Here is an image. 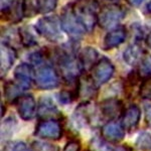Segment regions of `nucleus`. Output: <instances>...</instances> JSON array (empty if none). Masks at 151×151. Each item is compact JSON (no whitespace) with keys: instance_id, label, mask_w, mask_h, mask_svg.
Returning <instances> with one entry per match:
<instances>
[{"instance_id":"nucleus-1","label":"nucleus","mask_w":151,"mask_h":151,"mask_svg":"<svg viewBox=\"0 0 151 151\" xmlns=\"http://www.w3.org/2000/svg\"><path fill=\"white\" fill-rule=\"evenodd\" d=\"M63 81L67 84H76L84 73L80 58L76 55L73 48L60 47L52 53Z\"/></svg>"},{"instance_id":"nucleus-2","label":"nucleus","mask_w":151,"mask_h":151,"mask_svg":"<svg viewBox=\"0 0 151 151\" xmlns=\"http://www.w3.org/2000/svg\"><path fill=\"white\" fill-rule=\"evenodd\" d=\"M76 16L86 31L90 32L98 24V5L94 0H76L72 3Z\"/></svg>"},{"instance_id":"nucleus-3","label":"nucleus","mask_w":151,"mask_h":151,"mask_svg":"<svg viewBox=\"0 0 151 151\" xmlns=\"http://www.w3.org/2000/svg\"><path fill=\"white\" fill-rule=\"evenodd\" d=\"M35 28L41 37L50 42H58L64 38L60 19L58 16H43L36 21Z\"/></svg>"},{"instance_id":"nucleus-4","label":"nucleus","mask_w":151,"mask_h":151,"mask_svg":"<svg viewBox=\"0 0 151 151\" xmlns=\"http://www.w3.org/2000/svg\"><path fill=\"white\" fill-rule=\"evenodd\" d=\"M60 19L63 30L74 40H80L86 33V29L79 21L73 10L72 3L68 4L63 8Z\"/></svg>"},{"instance_id":"nucleus-5","label":"nucleus","mask_w":151,"mask_h":151,"mask_svg":"<svg viewBox=\"0 0 151 151\" xmlns=\"http://www.w3.org/2000/svg\"><path fill=\"white\" fill-rule=\"evenodd\" d=\"M126 11L121 5L110 4L104 6L98 13V24L103 29L116 27L125 17Z\"/></svg>"},{"instance_id":"nucleus-6","label":"nucleus","mask_w":151,"mask_h":151,"mask_svg":"<svg viewBox=\"0 0 151 151\" xmlns=\"http://www.w3.org/2000/svg\"><path fill=\"white\" fill-rule=\"evenodd\" d=\"M33 134L40 139L58 141L63 137L64 129L60 119H45L36 124Z\"/></svg>"},{"instance_id":"nucleus-7","label":"nucleus","mask_w":151,"mask_h":151,"mask_svg":"<svg viewBox=\"0 0 151 151\" xmlns=\"http://www.w3.org/2000/svg\"><path fill=\"white\" fill-rule=\"evenodd\" d=\"M60 76L52 65H41L35 73V82L40 90H52L60 86Z\"/></svg>"},{"instance_id":"nucleus-8","label":"nucleus","mask_w":151,"mask_h":151,"mask_svg":"<svg viewBox=\"0 0 151 151\" xmlns=\"http://www.w3.org/2000/svg\"><path fill=\"white\" fill-rule=\"evenodd\" d=\"M115 73V67L109 58H102L91 69L92 80L98 87L103 86L112 79Z\"/></svg>"},{"instance_id":"nucleus-9","label":"nucleus","mask_w":151,"mask_h":151,"mask_svg":"<svg viewBox=\"0 0 151 151\" xmlns=\"http://www.w3.org/2000/svg\"><path fill=\"white\" fill-rule=\"evenodd\" d=\"M19 117L23 121L32 120L37 114V106L35 97L31 94H23L15 103Z\"/></svg>"},{"instance_id":"nucleus-10","label":"nucleus","mask_w":151,"mask_h":151,"mask_svg":"<svg viewBox=\"0 0 151 151\" xmlns=\"http://www.w3.org/2000/svg\"><path fill=\"white\" fill-rule=\"evenodd\" d=\"M124 110L125 109L123 102L117 98L105 99L99 104V111L101 115L109 121L116 120L119 117H122Z\"/></svg>"},{"instance_id":"nucleus-11","label":"nucleus","mask_w":151,"mask_h":151,"mask_svg":"<svg viewBox=\"0 0 151 151\" xmlns=\"http://www.w3.org/2000/svg\"><path fill=\"white\" fill-rule=\"evenodd\" d=\"M101 135L108 142L119 143L125 138V129L121 123L112 120L102 126Z\"/></svg>"},{"instance_id":"nucleus-12","label":"nucleus","mask_w":151,"mask_h":151,"mask_svg":"<svg viewBox=\"0 0 151 151\" xmlns=\"http://www.w3.org/2000/svg\"><path fill=\"white\" fill-rule=\"evenodd\" d=\"M14 81L17 82L23 89L28 90L35 81V73L33 65L29 63H21L14 69Z\"/></svg>"},{"instance_id":"nucleus-13","label":"nucleus","mask_w":151,"mask_h":151,"mask_svg":"<svg viewBox=\"0 0 151 151\" xmlns=\"http://www.w3.org/2000/svg\"><path fill=\"white\" fill-rule=\"evenodd\" d=\"M141 119V110L136 104H132L124 110L121 124L129 133H132L137 129Z\"/></svg>"},{"instance_id":"nucleus-14","label":"nucleus","mask_w":151,"mask_h":151,"mask_svg":"<svg viewBox=\"0 0 151 151\" xmlns=\"http://www.w3.org/2000/svg\"><path fill=\"white\" fill-rule=\"evenodd\" d=\"M127 36V29L123 25H118L112 28L104 37L103 48L105 50H110L118 47L125 41Z\"/></svg>"},{"instance_id":"nucleus-15","label":"nucleus","mask_w":151,"mask_h":151,"mask_svg":"<svg viewBox=\"0 0 151 151\" xmlns=\"http://www.w3.org/2000/svg\"><path fill=\"white\" fill-rule=\"evenodd\" d=\"M37 116L40 119H60L62 113L53 103L52 99L48 96H42L38 101Z\"/></svg>"},{"instance_id":"nucleus-16","label":"nucleus","mask_w":151,"mask_h":151,"mask_svg":"<svg viewBox=\"0 0 151 151\" xmlns=\"http://www.w3.org/2000/svg\"><path fill=\"white\" fill-rule=\"evenodd\" d=\"M0 70H1V78L7 74L9 70L12 68L16 58H17V52L15 48L11 47L9 43L1 42V50H0Z\"/></svg>"},{"instance_id":"nucleus-17","label":"nucleus","mask_w":151,"mask_h":151,"mask_svg":"<svg viewBox=\"0 0 151 151\" xmlns=\"http://www.w3.org/2000/svg\"><path fill=\"white\" fill-rule=\"evenodd\" d=\"M24 91L26 90L15 81H6L3 85L4 98L7 103L11 105H15L16 101L22 96Z\"/></svg>"},{"instance_id":"nucleus-18","label":"nucleus","mask_w":151,"mask_h":151,"mask_svg":"<svg viewBox=\"0 0 151 151\" xmlns=\"http://www.w3.org/2000/svg\"><path fill=\"white\" fill-rule=\"evenodd\" d=\"M144 53L145 52L140 45L139 41H134L133 43L128 45L127 48L124 50L123 58L124 60L129 65H138V63L140 62L141 58L144 55Z\"/></svg>"},{"instance_id":"nucleus-19","label":"nucleus","mask_w":151,"mask_h":151,"mask_svg":"<svg viewBox=\"0 0 151 151\" xmlns=\"http://www.w3.org/2000/svg\"><path fill=\"white\" fill-rule=\"evenodd\" d=\"M98 57V52L92 47H86L85 48H83V50L79 55L84 70H91L95 65V64L99 60Z\"/></svg>"},{"instance_id":"nucleus-20","label":"nucleus","mask_w":151,"mask_h":151,"mask_svg":"<svg viewBox=\"0 0 151 151\" xmlns=\"http://www.w3.org/2000/svg\"><path fill=\"white\" fill-rule=\"evenodd\" d=\"M79 87H80V96H85L87 99L95 98L98 92V86L92 80L91 76L85 77L84 80H79Z\"/></svg>"},{"instance_id":"nucleus-21","label":"nucleus","mask_w":151,"mask_h":151,"mask_svg":"<svg viewBox=\"0 0 151 151\" xmlns=\"http://www.w3.org/2000/svg\"><path fill=\"white\" fill-rule=\"evenodd\" d=\"M137 74L140 80H146L151 78V55L148 53H144L138 63Z\"/></svg>"},{"instance_id":"nucleus-22","label":"nucleus","mask_w":151,"mask_h":151,"mask_svg":"<svg viewBox=\"0 0 151 151\" xmlns=\"http://www.w3.org/2000/svg\"><path fill=\"white\" fill-rule=\"evenodd\" d=\"M18 35H19V40L22 43L23 47H31L37 45L35 35L30 32L26 27H20L18 29Z\"/></svg>"},{"instance_id":"nucleus-23","label":"nucleus","mask_w":151,"mask_h":151,"mask_svg":"<svg viewBox=\"0 0 151 151\" xmlns=\"http://www.w3.org/2000/svg\"><path fill=\"white\" fill-rule=\"evenodd\" d=\"M114 147L103 137H94L90 142V151H113Z\"/></svg>"},{"instance_id":"nucleus-24","label":"nucleus","mask_w":151,"mask_h":151,"mask_svg":"<svg viewBox=\"0 0 151 151\" xmlns=\"http://www.w3.org/2000/svg\"><path fill=\"white\" fill-rule=\"evenodd\" d=\"M135 145L141 151H147L151 149V134L147 131H142L138 135Z\"/></svg>"},{"instance_id":"nucleus-25","label":"nucleus","mask_w":151,"mask_h":151,"mask_svg":"<svg viewBox=\"0 0 151 151\" xmlns=\"http://www.w3.org/2000/svg\"><path fill=\"white\" fill-rule=\"evenodd\" d=\"M57 5L58 0H36V10L42 14L53 11Z\"/></svg>"},{"instance_id":"nucleus-26","label":"nucleus","mask_w":151,"mask_h":151,"mask_svg":"<svg viewBox=\"0 0 151 151\" xmlns=\"http://www.w3.org/2000/svg\"><path fill=\"white\" fill-rule=\"evenodd\" d=\"M31 151H60L57 145L45 141H33L31 143Z\"/></svg>"},{"instance_id":"nucleus-27","label":"nucleus","mask_w":151,"mask_h":151,"mask_svg":"<svg viewBox=\"0 0 151 151\" xmlns=\"http://www.w3.org/2000/svg\"><path fill=\"white\" fill-rule=\"evenodd\" d=\"M15 125H16V120L13 117H9L8 119H6L4 121V123L2 124V130H1L2 139L3 138H9L10 136H12L13 129Z\"/></svg>"},{"instance_id":"nucleus-28","label":"nucleus","mask_w":151,"mask_h":151,"mask_svg":"<svg viewBox=\"0 0 151 151\" xmlns=\"http://www.w3.org/2000/svg\"><path fill=\"white\" fill-rule=\"evenodd\" d=\"M4 151H31V148L23 141H9L5 144Z\"/></svg>"},{"instance_id":"nucleus-29","label":"nucleus","mask_w":151,"mask_h":151,"mask_svg":"<svg viewBox=\"0 0 151 151\" xmlns=\"http://www.w3.org/2000/svg\"><path fill=\"white\" fill-rule=\"evenodd\" d=\"M140 98L151 101V78L143 80L139 89Z\"/></svg>"},{"instance_id":"nucleus-30","label":"nucleus","mask_w":151,"mask_h":151,"mask_svg":"<svg viewBox=\"0 0 151 151\" xmlns=\"http://www.w3.org/2000/svg\"><path fill=\"white\" fill-rule=\"evenodd\" d=\"M45 53L42 50H38V52H33L28 55V63L32 65L33 67H40L43 64V60L45 58Z\"/></svg>"},{"instance_id":"nucleus-31","label":"nucleus","mask_w":151,"mask_h":151,"mask_svg":"<svg viewBox=\"0 0 151 151\" xmlns=\"http://www.w3.org/2000/svg\"><path fill=\"white\" fill-rule=\"evenodd\" d=\"M82 144L79 140H70L69 142L65 144L64 150L63 151H81Z\"/></svg>"},{"instance_id":"nucleus-32","label":"nucleus","mask_w":151,"mask_h":151,"mask_svg":"<svg viewBox=\"0 0 151 151\" xmlns=\"http://www.w3.org/2000/svg\"><path fill=\"white\" fill-rule=\"evenodd\" d=\"M144 116L146 125L151 128V105L146 104L144 106Z\"/></svg>"},{"instance_id":"nucleus-33","label":"nucleus","mask_w":151,"mask_h":151,"mask_svg":"<svg viewBox=\"0 0 151 151\" xmlns=\"http://www.w3.org/2000/svg\"><path fill=\"white\" fill-rule=\"evenodd\" d=\"M113 151H132V148L127 144H123V145H119V146H117V147H115Z\"/></svg>"},{"instance_id":"nucleus-34","label":"nucleus","mask_w":151,"mask_h":151,"mask_svg":"<svg viewBox=\"0 0 151 151\" xmlns=\"http://www.w3.org/2000/svg\"><path fill=\"white\" fill-rule=\"evenodd\" d=\"M144 0H127V2L131 6H139Z\"/></svg>"},{"instance_id":"nucleus-35","label":"nucleus","mask_w":151,"mask_h":151,"mask_svg":"<svg viewBox=\"0 0 151 151\" xmlns=\"http://www.w3.org/2000/svg\"><path fill=\"white\" fill-rule=\"evenodd\" d=\"M146 43H147V45L151 48V32H149L147 35V36H146Z\"/></svg>"},{"instance_id":"nucleus-36","label":"nucleus","mask_w":151,"mask_h":151,"mask_svg":"<svg viewBox=\"0 0 151 151\" xmlns=\"http://www.w3.org/2000/svg\"><path fill=\"white\" fill-rule=\"evenodd\" d=\"M4 114H5V107H4V104H3V102H2V104H1V117L2 118H3Z\"/></svg>"},{"instance_id":"nucleus-37","label":"nucleus","mask_w":151,"mask_h":151,"mask_svg":"<svg viewBox=\"0 0 151 151\" xmlns=\"http://www.w3.org/2000/svg\"><path fill=\"white\" fill-rule=\"evenodd\" d=\"M146 11H147L148 13H151V1L146 5Z\"/></svg>"},{"instance_id":"nucleus-38","label":"nucleus","mask_w":151,"mask_h":151,"mask_svg":"<svg viewBox=\"0 0 151 151\" xmlns=\"http://www.w3.org/2000/svg\"><path fill=\"white\" fill-rule=\"evenodd\" d=\"M110 1H115V0H110Z\"/></svg>"},{"instance_id":"nucleus-39","label":"nucleus","mask_w":151,"mask_h":151,"mask_svg":"<svg viewBox=\"0 0 151 151\" xmlns=\"http://www.w3.org/2000/svg\"><path fill=\"white\" fill-rule=\"evenodd\" d=\"M149 22H150V23H151V19H150V20H149Z\"/></svg>"}]
</instances>
